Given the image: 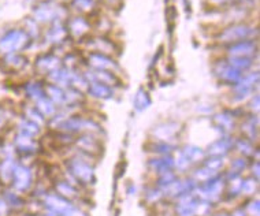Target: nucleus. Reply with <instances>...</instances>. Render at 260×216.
Instances as JSON below:
<instances>
[{
    "instance_id": "f257e3e1",
    "label": "nucleus",
    "mask_w": 260,
    "mask_h": 216,
    "mask_svg": "<svg viewBox=\"0 0 260 216\" xmlns=\"http://www.w3.org/2000/svg\"><path fill=\"white\" fill-rule=\"evenodd\" d=\"M30 36L25 30H11L0 39V54L10 55L17 54L18 51L27 47Z\"/></svg>"
},
{
    "instance_id": "f03ea898",
    "label": "nucleus",
    "mask_w": 260,
    "mask_h": 216,
    "mask_svg": "<svg viewBox=\"0 0 260 216\" xmlns=\"http://www.w3.org/2000/svg\"><path fill=\"white\" fill-rule=\"evenodd\" d=\"M256 34V30L253 27L248 26V25H233V26H229L224 29L223 32L219 34V41L222 43H238V41L249 40L251 37H253Z\"/></svg>"
},
{
    "instance_id": "7ed1b4c3",
    "label": "nucleus",
    "mask_w": 260,
    "mask_h": 216,
    "mask_svg": "<svg viewBox=\"0 0 260 216\" xmlns=\"http://www.w3.org/2000/svg\"><path fill=\"white\" fill-rule=\"evenodd\" d=\"M33 17L39 22H55L63 17L62 9L52 3H41L33 10Z\"/></svg>"
},
{
    "instance_id": "20e7f679",
    "label": "nucleus",
    "mask_w": 260,
    "mask_h": 216,
    "mask_svg": "<svg viewBox=\"0 0 260 216\" xmlns=\"http://www.w3.org/2000/svg\"><path fill=\"white\" fill-rule=\"evenodd\" d=\"M214 73L216 74L218 78L222 81L228 82V84H237L241 80V71H238L237 68H234L228 60H220L216 62Z\"/></svg>"
},
{
    "instance_id": "39448f33",
    "label": "nucleus",
    "mask_w": 260,
    "mask_h": 216,
    "mask_svg": "<svg viewBox=\"0 0 260 216\" xmlns=\"http://www.w3.org/2000/svg\"><path fill=\"white\" fill-rule=\"evenodd\" d=\"M257 51V47H256V43L251 40H244L238 41V43H234V44L230 45L229 54L230 58H251L256 54Z\"/></svg>"
},
{
    "instance_id": "423d86ee",
    "label": "nucleus",
    "mask_w": 260,
    "mask_h": 216,
    "mask_svg": "<svg viewBox=\"0 0 260 216\" xmlns=\"http://www.w3.org/2000/svg\"><path fill=\"white\" fill-rule=\"evenodd\" d=\"M88 62L94 70H106V71H112L117 70V63L112 60L108 55L102 54V52H93L88 56Z\"/></svg>"
},
{
    "instance_id": "0eeeda50",
    "label": "nucleus",
    "mask_w": 260,
    "mask_h": 216,
    "mask_svg": "<svg viewBox=\"0 0 260 216\" xmlns=\"http://www.w3.org/2000/svg\"><path fill=\"white\" fill-rule=\"evenodd\" d=\"M257 82H259V73L241 77V80L237 82V86H236L237 97H245L247 95H249L253 90V86L257 85Z\"/></svg>"
},
{
    "instance_id": "6e6552de",
    "label": "nucleus",
    "mask_w": 260,
    "mask_h": 216,
    "mask_svg": "<svg viewBox=\"0 0 260 216\" xmlns=\"http://www.w3.org/2000/svg\"><path fill=\"white\" fill-rule=\"evenodd\" d=\"M86 81L90 80V82H102L108 86H115L119 84V80L114 76L111 71H106V70H93L86 74Z\"/></svg>"
},
{
    "instance_id": "1a4fd4ad",
    "label": "nucleus",
    "mask_w": 260,
    "mask_h": 216,
    "mask_svg": "<svg viewBox=\"0 0 260 216\" xmlns=\"http://www.w3.org/2000/svg\"><path fill=\"white\" fill-rule=\"evenodd\" d=\"M59 64H60V60L55 55L51 54L41 55L36 60V67L41 73H52L59 67Z\"/></svg>"
},
{
    "instance_id": "9d476101",
    "label": "nucleus",
    "mask_w": 260,
    "mask_h": 216,
    "mask_svg": "<svg viewBox=\"0 0 260 216\" xmlns=\"http://www.w3.org/2000/svg\"><path fill=\"white\" fill-rule=\"evenodd\" d=\"M88 93L90 96H93L96 99H111L114 92H112L111 86L102 84V82H90L88 85Z\"/></svg>"
},
{
    "instance_id": "9b49d317",
    "label": "nucleus",
    "mask_w": 260,
    "mask_h": 216,
    "mask_svg": "<svg viewBox=\"0 0 260 216\" xmlns=\"http://www.w3.org/2000/svg\"><path fill=\"white\" fill-rule=\"evenodd\" d=\"M68 32H70L74 37H82L85 36L86 33L89 32V23L85 18L76 17V18L70 19L68 23Z\"/></svg>"
},
{
    "instance_id": "f8f14e48",
    "label": "nucleus",
    "mask_w": 260,
    "mask_h": 216,
    "mask_svg": "<svg viewBox=\"0 0 260 216\" xmlns=\"http://www.w3.org/2000/svg\"><path fill=\"white\" fill-rule=\"evenodd\" d=\"M73 70L70 68L58 67L52 73H50V78L55 82V85L58 86H70L72 85Z\"/></svg>"
},
{
    "instance_id": "ddd939ff",
    "label": "nucleus",
    "mask_w": 260,
    "mask_h": 216,
    "mask_svg": "<svg viewBox=\"0 0 260 216\" xmlns=\"http://www.w3.org/2000/svg\"><path fill=\"white\" fill-rule=\"evenodd\" d=\"M68 36V26H64L60 21H55L54 25L47 33V39L51 43H60Z\"/></svg>"
},
{
    "instance_id": "4468645a",
    "label": "nucleus",
    "mask_w": 260,
    "mask_h": 216,
    "mask_svg": "<svg viewBox=\"0 0 260 216\" xmlns=\"http://www.w3.org/2000/svg\"><path fill=\"white\" fill-rule=\"evenodd\" d=\"M44 92L45 96H47L52 103H66V92H64V89H63L62 86L55 85V84L54 85H48L44 89Z\"/></svg>"
},
{
    "instance_id": "2eb2a0df",
    "label": "nucleus",
    "mask_w": 260,
    "mask_h": 216,
    "mask_svg": "<svg viewBox=\"0 0 260 216\" xmlns=\"http://www.w3.org/2000/svg\"><path fill=\"white\" fill-rule=\"evenodd\" d=\"M151 104V100H149V95L147 93V90H144L143 88L137 90V93L135 96V105L136 108L141 111V110H145Z\"/></svg>"
},
{
    "instance_id": "dca6fc26",
    "label": "nucleus",
    "mask_w": 260,
    "mask_h": 216,
    "mask_svg": "<svg viewBox=\"0 0 260 216\" xmlns=\"http://www.w3.org/2000/svg\"><path fill=\"white\" fill-rule=\"evenodd\" d=\"M229 62L234 68H237L238 71H245L248 68H251L253 60L251 58H229L228 59Z\"/></svg>"
},
{
    "instance_id": "f3484780",
    "label": "nucleus",
    "mask_w": 260,
    "mask_h": 216,
    "mask_svg": "<svg viewBox=\"0 0 260 216\" xmlns=\"http://www.w3.org/2000/svg\"><path fill=\"white\" fill-rule=\"evenodd\" d=\"M26 93L29 95V97L35 99L36 101L45 96L44 88H43L40 84H37V82H30V84H27V85H26Z\"/></svg>"
},
{
    "instance_id": "a211bd4d",
    "label": "nucleus",
    "mask_w": 260,
    "mask_h": 216,
    "mask_svg": "<svg viewBox=\"0 0 260 216\" xmlns=\"http://www.w3.org/2000/svg\"><path fill=\"white\" fill-rule=\"evenodd\" d=\"M6 62L14 68H22L26 66L27 60L26 58L23 56V55L19 54H10L7 55V58H6Z\"/></svg>"
},
{
    "instance_id": "6ab92c4d",
    "label": "nucleus",
    "mask_w": 260,
    "mask_h": 216,
    "mask_svg": "<svg viewBox=\"0 0 260 216\" xmlns=\"http://www.w3.org/2000/svg\"><path fill=\"white\" fill-rule=\"evenodd\" d=\"M37 104H39V108H40L41 113H44L45 115H51L55 111L54 104H52V101L47 96L41 97L40 100H37Z\"/></svg>"
},
{
    "instance_id": "aec40b11",
    "label": "nucleus",
    "mask_w": 260,
    "mask_h": 216,
    "mask_svg": "<svg viewBox=\"0 0 260 216\" xmlns=\"http://www.w3.org/2000/svg\"><path fill=\"white\" fill-rule=\"evenodd\" d=\"M72 6L78 11H90L94 7V0H73Z\"/></svg>"
},
{
    "instance_id": "412c9836",
    "label": "nucleus",
    "mask_w": 260,
    "mask_h": 216,
    "mask_svg": "<svg viewBox=\"0 0 260 216\" xmlns=\"http://www.w3.org/2000/svg\"><path fill=\"white\" fill-rule=\"evenodd\" d=\"M210 2L214 5H224V3H229L230 0H210Z\"/></svg>"
}]
</instances>
